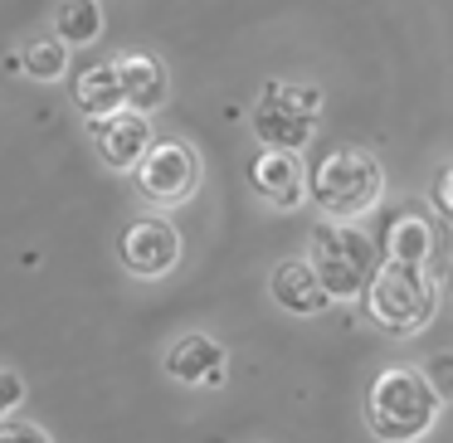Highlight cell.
<instances>
[{"label": "cell", "mask_w": 453, "mask_h": 443, "mask_svg": "<svg viewBox=\"0 0 453 443\" xmlns=\"http://www.w3.org/2000/svg\"><path fill=\"white\" fill-rule=\"evenodd\" d=\"M443 400L424 365H385L365 390V429L375 443H424L439 429Z\"/></svg>", "instance_id": "1"}, {"label": "cell", "mask_w": 453, "mask_h": 443, "mask_svg": "<svg viewBox=\"0 0 453 443\" xmlns=\"http://www.w3.org/2000/svg\"><path fill=\"white\" fill-rule=\"evenodd\" d=\"M307 195L317 200V210H322L326 219H361L371 215L375 205H380L385 195V166L375 151L365 147H332L322 161H317L312 171H307Z\"/></svg>", "instance_id": "2"}, {"label": "cell", "mask_w": 453, "mask_h": 443, "mask_svg": "<svg viewBox=\"0 0 453 443\" xmlns=\"http://www.w3.org/2000/svg\"><path fill=\"white\" fill-rule=\"evenodd\" d=\"M434 312H439V283H434L429 268L385 258L375 283L365 287V317H371L385 336L410 341V336H419L424 326L434 322Z\"/></svg>", "instance_id": "3"}, {"label": "cell", "mask_w": 453, "mask_h": 443, "mask_svg": "<svg viewBox=\"0 0 453 443\" xmlns=\"http://www.w3.org/2000/svg\"><path fill=\"white\" fill-rule=\"evenodd\" d=\"M307 248H312L307 258H312L322 287L332 293V302H356V297H365V287L375 283V273H380V264H385L375 239L365 234V229L346 225V219H322V225L312 229V239H307Z\"/></svg>", "instance_id": "4"}, {"label": "cell", "mask_w": 453, "mask_h": 443, "mask_svg": "<svg viewBox=\"0 0 453 443\" xmlns=\"http://www.w3.org/2000/svg\"><path fill=\"white\" fill-rule=\"evenodd\" d=\"M322 122V88L317 83H293V79H268L249 108V132L258 147L273 151H303L317 137Z\"/></svg>", "instance_id": "5"}, {"label": "cell", "mask_w": 453, "mask_h": 443, "mask_svg": "<svg viewBox=\"0 0 453 443\" xmlns=\"http://www.w3.org/2000/svg\"><path fill=\"white\" fill-rule=\"evenodd\" d=\"M132 180H137V195L147 200V205L176 210L200 190V151L180 137H157V147H151L147 161L132 171Z\"/></svg>", "instance_id": "6"}, {"label": "cell", "mask_w": 453, "mask_h": 443, "mask_svg": "<svg viewBox=\"0 0 453 443\" xmlns=\"http://www.w3.org/2000/svg\"><path fill=\"white\" fill-rule=\"evenodd\" d=\"M118 264L127 268L132 278H166L171 268L180 264V234L171 219L161 215H137L122 225L118 234Z\"/></svg>", "instance_id": "7"}, {"label": "cell", "mask_w": 453, "mask_h": 443, "mask_svg": "<svg viewBox=\"0 0 453 443\" xmlns=\"http://www.w3.org/2000/svg\"><path fill=\"white\" fill-rule=\"evenodd\" d=\"M88 132H93V151H98V161L108 171H137L147 161V151L157 147L151 118L147 112H132V108L88 122Z\"/></svg>", "instance_id": "8"}, {"label": "cell", "mask_w": 453, "mask_h": 443, "mask_svg": "<svg viewBox=\"0 0 453 443\" xmlns=\"http://www.w3.org/2000/svg\"><path fill=\"white\" fill-rule=\"evenodd\" d=\"M307 171L303 166V151H273V147H258V157L249 161V186L264 205L273 210H297L307 200Z\"/></svg>", "instance_id": "9"}, {"label": "cell", "mask_w": 453, "mask_h": 443, "mask_svg": "<svg viewBox=\"0 0 453 443\" xmlns=\"http://www.w3.org/2000/svg\"><path fill=\"white\" fill-rule=\"evenodd\" d=\"M166 375L176 385H205V390H219L229 380V351L205 332H186L166 346Z\"/></svg>", "instance_id": "10"}, {"label": "cell", "mask_w": 453, "mask_h": 443, "mask_svg": "<svg viewBox=\"0 0 453 443\" xmlns=\"http://www.w3.org/2000/svg\"><path fill=\"white\" fill-rule=\"evenodd\" d=\"M268 297H273L288 317H322L326 307H332V293L322 287L312 258H283V264H273V273H268Z\"/></svg>", "instance_id": "11"}, {"label": "cell", "mask_w": 453, "mask_h": 443, "mask_svg": "<svg viewBox=\"0 0 453 443\" xmlns=\"http://www.w3.org/2000/svg\"><path fill=\"white\" fill-rule=\"evenodd\" d=\"M385 258H395V264H419L429 268L434 254H439V229H434V219L424 215V210L404 205L400 215L385 225V244H380Z\"/></svg>", "instance_id": "12"}, {"label": "cell", "mask_w": 453, "mask_h": 443, "mask_svg": "<svg viewBox=\"0 0 453 443\" xmlns=\"http://www.w3.org/2000/svg\"><path fill=\"white\" fill-rule=\"evenodd\" d=\"M118 73H122V93H127V108L132 112H157L166 108L171 98V79H166V64L157 54H118Z\"/></svg>", "instance_id": "13"}, {"label": "cell", "mask_w": 453, "mask_h": 443, "mask_svg": "<svg viewBox=\"0 0 453 443\" xmlns=\"http://www.w3.org/2000/svg\"><path fill=\"white\" fill-rule=\"evenodd\" d=\"M73 108H79L88 122L112 118V112L127 108L118 59H98V64H88V69H79V79H73Z\"/></svg>", "instance_id": "14"}, {"label": "cell", "mask_w": 453, "mask_h": 443, "mask_svg": "<svg viewBox=\"0 0 453 443\" xmlns=\"http://www.w3.org/2000/svg\"><path fill=\"white\" fill-rule=\"evenodd\" d=\"M54 34L69 50H88L103 34V5L98 0H59L54 5Z\"/></svg>", "instance_id": "15"}, {"label": "cell", "mask_w": 453, "mask_h": 443, "mask_svg": "<svg viewBox=\"0 0 453 443\" xmlns=\"http://www.w3.org/2000/svg\"><path fill=\"white\" fill-rule=\"evenodd\" d=\"M20 73H30L35 83H54L69 73V44L59 34H44V40H30L20 50Z\"/></svg>", "instance_id": "16"}, {"label": "cell", "mask_w": 453, "mask_h": 443, "mask_svg": "<svg viewBox=\"0 0 453 443\" xmlns=\"http://www.w3.org/2000/svg\"><path fill=\"white\" fill-rule=\"evenodd\" d=\"M20 404H25V375L0 365V424L15 419V409H20Z\"/></svg>", "instance_id": "17"}, {"label": "cell", "mask_w": 453, "mask_h": 443, "mask_svg": "<svg viewBox=\"0 0 453 443\" xmlns=\"http://www.w3.org/2000/svg\"><path fill=\"white\" fill-rule=\"evenodd\" d=\"M424 375H429V385L439 390V400L449 404V400H453V351L429 355V361H424Z\"/></svg>", "instance_id": "18"}, {"label": "cell", "mask_w": 453, "mask_h": 443, "mask_svg": "<svg viewBox=\"0 0 453 443\" xmlns=\"http://www.w3.org/2000/svg\"><path fill=\"white\" fill-rule=\"evenodd\" d=\"M0 443H54V439H50V429H40L30 419H5L0 424Z\"/></svg>", "instance_id": "19"}, {"label": "cell", "mask_w": 453, "mask_h": 443, "mask_svg": "<svg viewBox=\"0 0 453 443\" xmlns=\"http://www.w3.org/2000/svg\"><path fill=\"white\" fill-rule=\"evenodd\" d=\"M434 205H439V215L453 219V166H443L439 180H434Z\"/></svg>", "instance_id": "20"}]
</instances>
